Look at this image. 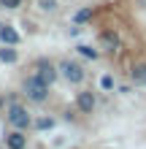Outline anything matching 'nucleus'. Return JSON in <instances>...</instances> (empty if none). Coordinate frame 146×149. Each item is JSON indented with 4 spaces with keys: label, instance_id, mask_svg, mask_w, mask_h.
<instances>
[{
    "label": "nucleus",
    "instance_id": "obj_1",
    "mask_svg": "<svg viewBox=\"0 0 146 149\" xmlns=\"http://www.w3.org/2000/svg\"><path fill=\"white\" fill-rule=\"evenodd\" d=\"M19 92L27 98V103H35V106H44V103L51 98V87H49L46 81H41L35 73H30V76H24V79H22Z\"/></svg>",
    "mask_w": 146,
    "mask_h": 149
},
{
    "label": "nucleus",
    "instance_id": "obj_2",
    "mask_svg": "<svg viewBox=\"0 0 146 149\" xmlns=\"http://www.w3.org/2000/svg\"><path fill=\"white\" fill-rule=\"evenodd\" d=\"M6 122L11 127H16V130H30L33 125H35L30 109L24 106V103H19V100H14V103H8V106H6Z\"/></svg>",
    "mask_w": 146,
    "mask_h": 149
},
{
    "label": "nucleus",
    "instance_id": "obj_3",
    "mask_svg": "<svg viewBox=\"0 0 146 149\" xmlns=\"http://www.w3.org/2000/svg\"><path fill=\"white\" fill-rule=\"evenodd\" d=\"M33 73H35L41 81H46L49 87H54L57 79H62L60 76V63H54V60H49V57H38L35 63H33Z\"/></svg>",
    "mask_w": 146,
    "mask_h": 149
},
{
    "label": "nucleus",
    "instance_id": "obj_4",
    "mask_svg": "<svg viewBox=\"0 0 146 149\" xmlns=\"http://www.w3.org/2000/svg\"><path fill=\"white\" fill-rule=\"evenodd\" d=\"M60 76H62L68 84H81L84 79H87V71H84V65L79 60L65 57V60H60Z\"/></svg>",
    "mask_w": 146,
    "mask_h": 149
},
{
    "label": "nucleus",
    "instance_id": "obj_5",
    "mask_svg": "<svg viewBox=\"0 0 146 149\" xmlns=\"http://www.w3.org/2000/svg\"><path fill=\"white\" fill-rule=\"evenodd\" d=\"M98 46H100V52H106V54H116V52L122 49V38H119V33L114 27H106V30H100V36H98Z\"/></svg>",
    "mask_w": 146,
    "mask_h": 149
},
{
    "label": "nucleus",
    "instance_id": "obj_6",
    "mask_svg": "<svg viewBox=\"0 0 146 149\" xmlns=\"http://www.w3.org/2000/svg\"><path fill=\"white\" fill-rule=\"evenodd\" d=\"M73 103H76V111H79V114H92L98 109V98H95L92 90H79Z\"/></svg>",
    "mask_w": 146,
    "mask_h": 149
},
{
    "label": "nucleus",
    "instance_id": "obj_7",
    "mask_svg": "<svg viewBox=\"0 0 146 149\" xmlns=\"http://www.w3.org/2000/svg\"><path fill=\"white\" fill-rule=\"evenodd\" d=\"M27 130H16V127H11L6 133V146L8 149H27Z\"/></svg>",
    "mask_w": 146,
    "mask_h": 149
},
{
    "label": "nucleus",
    "instance_id": "obj_8",
    "mask_svg": "<svg viewBox=\"0 0 146 149\" xmlns=\"http://www.w3.org/2000/svg\"><path fill=\"white\" fill-rule=\"evenodd\" d=\"M22 36L14 30V24H0V43L3 46H19Z\"/></svg>",
    "mask_w": 146,
    "mask_h": 149
},
{
    "label": "nucleus",
    "instance_id": "obj_9",
    "mask_svg": "<svg viewBox=\"0 0 146 149\" xmlns=\"http://www.w3.org/2000/svg\"><path fill=\"white\" fill-rule=\"evenodd\" d=\"M130 84L146 87V63H133L130 65Z\"/></svg>",
    "mask_w": 146,
    "mask_h": 149
},
{
    "label": "nucleus",
    "instance_id": "obj_10",
    "mask_svg": "<svg viewBox=\"0 0 146 149\" xmlns=\"http://www.w3.org/2000/svg\"><path fill=\"white\" fill-rule=\"evenodd\" d=\"M0 63H3V65H16V63H19V52H16V46H0Z\"/></svg>",
    "mask_w": 146,
    "mask_h": 149
},
{
    "label": "nucleus",
    "instance_id": "obj_11",
    "mask_svg": "<svg viewBox=\"0 0 146 149\" xmlns=\"http://www.w3.org/2000/svg\"><path fill=\"white\" fill-rule=\"evenodd\" d=\"M92 16H95V8H92V6H84V8H79V11L73 14V24H79V27H81V24H87Z\"/></svg>",
    "mask_w": 146,
    "mask_h": 149
},
{
    "label": "nucleus",
    "instance_id": "obj_12",
    "mask_svg": "<svg viewBox=\"0 0 146 149\" xmlns=\"http://www.w3.org/2000/svg\"><path fill=\"white\" fill-rule=\"evenodd\" d=\"M76 52H79L81 57H87V60H98L103 52H100V46H89V43H79L76 46Z\"/></svg>",
    "mask_w": 146,
    "mask_h": 149
},
{
    "label": "nucleus",
    "instance_id": "obj_13",
    "mask_svg": "<svg viewBox=\"0 0 146 149\" xmlns=\"http://www.w3.org/2000/svg\"><path fill=\"white\" fill-rule=\"evenodd\" d=\"M54 125H57L54 117H38L33 127H35V130H54Z\"/></svg>",
    "mask_w": 146,
    "mask_h": 149
},
{
    "label": "nucleus",
    "instance_id": "obj_14",
    "mask_svg": "<svg viewBox=\"0 0 146 149\" xmlns=\"http://www.w3.org/2000/svg\"><path fill=\"white\" fill-rule=\"evenodd\" d=\"M114 87H116V79L111 76V73H103V76H100V90L111 92V90H114Z\"/></svg>",
    "mask_w": 146,
    "mask_h": 149
},
{
    "label": "nucleus",
    "instance_id": "obj_15",
    "mask_svg": "<svg viewBox=\"0 0 146 149\" xmlns=\"http://www.w3.org/2000/svg\"><path fill=\"white\" fill-rule=\"evenodd\" d=\"M38 8L46 11V14H54L57 8H60V3H57V0H38Z\"/></svg>",
    "mask_w": 146,
    "mask_h": 149
},
{
    "label": "nucleus",
    "instance_id": "obj_16",
    "mask_svg": "<svg viewBox=\"0 0 146 149\" xmlns=\"http://www.w3.org/2000/svg\"><path fill=\"white\" fill-rule=\"evenodd\" d=\"M24 0H0V8H6V11H16V8H22Z\"/></svg>",
    "mask_w": 146,
    "mask_h": 149
},
{
    "label": "nucleus",
    "instance_id": "obj_17",
    "mask_svg": "<svg viewBox=\"0 0 146 149\" xmlns=\"http://www.w3.org/2000/svg\"><path fill=\"white\" fill-rule=\"evenodd\" d=\"M6 106H8V103H6V98H3V95H0V111H3Z\"/></svg>",
    "mask_w": 146,
    "mask_h": 149
},
{
    "label": "nucleus",
    "instance_id": "obj_18",
    "mask_svg": "<svg viewBox=\"0 0 146 149\" xmlns=\"http://www.w3.org/2000/svg\"><path fill=\"white\" fill-rule=\"evenodd\" d=\"M0 149H8V146H6V144H3V146H0Z\"/></svg>",
    "mask_w": 146,
    "mask_h": 149
}]
</instances>
